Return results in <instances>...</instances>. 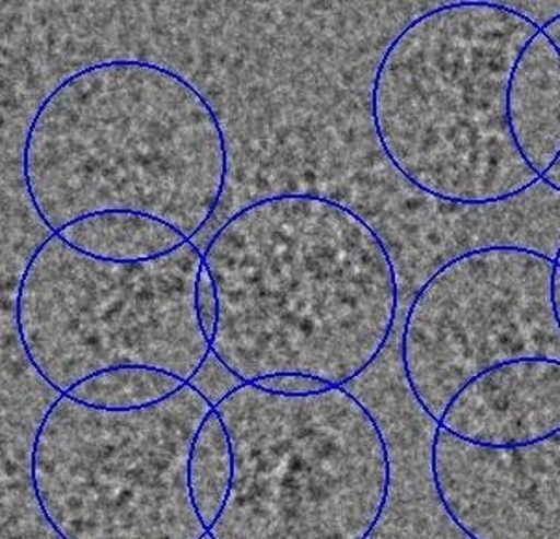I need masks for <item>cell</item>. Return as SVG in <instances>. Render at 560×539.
Here are the masks:
<instances>
[{
    "label": "cell",
    "instance_id": "obj_19",
    "mask_svg": "<svg viewBox=\"0 0 560 539\" xmlns=\"http://www.w3.org/2000/svg\"><path fill=\"white\" fill-rule=\"evenodd\" d=\"M555 263H557V266L560 267V245H559V249H557V253H555Z\"/></svg>",
    "mask_w": 560,
    "mask_h": 539
},
{
    "label": "cell",
    "instance_id": "obj_14",
    "mask_svg": "<svg viewBox=\"0 0 560 539\" xmlns=\"http://www.w3.org/2000/svg\"><path fill=\"white\" fill-rule=\"evenodd\" d=\"M188 384H191L215 408L221 400L225 399L226 395H231L234 389L242 388L245 382L234 375L220 358L210 351L201 370L197 371V375Z\"/></svg>",
    "mask_w": 560,
    "mask_h": 539
},
{
    "label": "cell",
    "instance_id": "obj_6",
    "mask_svg": "<svg viewBox=\"0 0 560 539\" xmlns=\"http://www.w3.org/2000/svg\"><path fill=\"white\" fill-rule=\"evenodd\" d=\"M213 407L191 384L140 410L50 405L31 455L34 497L60 539H205L188 485L191 445Z\"/></svg>",
    "mask_w": 560,
    "mask_h": 539
},
{
    "label": "cell",
    "instance_id": "obj_18",
    "mask_svg": "<svg viewBox=\"0 0 560 539\" xmlns=\"http://www.w3.org/2000/svg\"><path fill=\"white\" fill-rule=\"evenodd\" d=\"M551 298H553L555 319L560 328V267L557 263H555L553 282H551Z\"/></svg>",
    "mask_w": 560,
    "mask_h": 539
},
{
    "label": "cell",
    "instance_id": "obj_2",
    "mask_svg": "<svg viewBox=\"0 0 560 539\" xmlns=\"http://www.w3.org/2000/svg\"><path fill=\"white\" fill-rule=\"evenodd\" d=\"M226 175L218 114L196 85L149 61L69 74L37 106L23 145L26 195L52 234L128 210L191 239L220 207Z\"/></svg>",
    "mask_w": 560,
    "mask_h": 539
},
{
    "label": "cell",
    "instance_id": "obj_11",
    "mask_svg": "<svg viewBox=\"0 0 560 539\" xmlns=\"http://www.w3.org/2000/svg\"><path fill=\"white\" fill-rule=\"evenodd\" d=\"M56 234L82 255L116 263L159 260L191 242L162 219L128 210L92 213Z\"/></svg>",
    "mask_w": 560,
    "mask_h": 539
},
{
    "label": "cell",
    "instance_id": "obj_7",
    "mask_svg": "<svg viewBox=\"0 0 560 539\" xmlns=\"http://www.w3.org/2000/svg\"><path fill=\"white\" fill-rule=\"evenodd\" d=\"M555 260L520 245H487L440 267L402 325L408 388L439 424L455 395L495 365L560 362L551 282Z\"/></svg>",
    "mask_w": 560,
    "mask_h": 539
},
{
    "label": "cell",
    "instance_id": "obj_13",
    "mask_svg": "<svg viewBox=\"0 0 560 539\" xmlns=\"http://www.w3.org/2000/svg\"><path fill=\"white\" fill-rule=\"evenodd\" d=\"M184 384L186 382L165 371L122 365L79 382L66 395L82 405L103 410H140L177 394Z\"/></svg>",
    "mask_w": 560,
    "mask_h": 539
},
{
    "label": "cell",
    "instance_id": "obj_12",
    "mask_svg": "<svg viewBox=\"0 0 560 539\" xmlns=\"http://www.w3.org/2000/svg\"><path fill=\"white\" fill-rule=\"evenodd\" d=\"M234 479V456L225 423L212 410L197 432L188 464L191 503L202 525L210 530L220 519Z\"/></svg>",
    "mask_w": 560,
    "mask_h": 539
},
{
    "label": "cell",
    "instance_id": "obj_4",
    "mask_svg": "<svg viewBox=\"0 0 560 539\" xmlns=\"http://www.w3.org/2000/svg\"><path fill=\"white\" fill-rule=\"evenodd\" d=\"M234 479L210 539H368L392 464L383 431L343 388L273 394L244 384L218 407Z\"/></svg>",
    "mask_w": 560,
    "mask_h": 539
},
{
    "label": "cell",
    "instance_id": "obj_10",
    "mask_svg": "<svg viewBox=\"0 0 560 539\" xmlns=\"http://www.w3.org/2000/svg\"><path fill=\"white\" fill-rule=\"evenodd\" d=\"M506 119L522 159L546 175L560 156V52L542 31L514 63Z\"/></svg>",
    "mask_w": 560,
    "mask_h": 539
},
{
    "label": "cell",
    "instance_id": "obj_16",
    "mask_svg": "<svg viewBox=\"0 0 560 539\" xmlns=\"http://www.w3.org/2000/svg\"><path fill=\"white\" fill-rule=\"evenodd\" d=\"M197 312H199V319H201L205 332L212 340L213 327L218 319V295H215L212 277L208 273L205 263H202L201 274H199V282H197Z\"/></svg>",
    "mask_w": 560,
    "mask_h": 539
},
{
    "label": "cell",
    "instance_id": "obj_3",
    "mask_svg": "<svg viewBox=\"0 0 560 539\" xmlns=\"http://www.w3.org/2000/svg\"><path fill=\"white\" fill-rule=\"evenodd\" d=\"M540 31L514 8L453 2L392 39L373 79V130L407 183L460 207L495 204L542 184L506 119L512 69Z\"/></svg>",
    "mask_w": 560,
    "mask_h": 539
},
{
    "label": "cell",
    "instance_id": "obj_8",
    "mask_svg": "<svg viewBox=\"0 0 560 539\" xmlns=\"http://www.w3.org/2000/svg\"><path fill=\"white\" fill-rule=\"evenodd\" d=\"M431 473L442 508L469 539H560V432L490 448L436 426Z\"/></svg>",
    "mask_w": 560,
    "mask_h": 539
},
{
    "label": "cell",
    "instance_id": "obj_15",
    "mask_svg": "<svg viewBox=\"0 0 560 539\" xmlns=\"http://www.w3.org/2000/svg\"><path fill=\"white\" fill-rule=\"evenodd\" d=\"M256 384L260 388L273 391V394L284 395L317 394V391L330 388L329 384H325V382L303 375L269 376V378H264V380L256 382Z\"/></svg>",
    "mask_w": 560,
    "mask_h": 539
},
{
    "label": "cell",
    "instance_id": "obj_17",
    "mask_svg": "<svg viewBox=\"0 0 560 539\" xmlns=\"http://www.w3.org/2000/svg\"><path fill=\"white\" fill-rule=\"evenodd\" d=\"M542 32L555 43V47H557L560 52V13L549 19L546 25H542ZM542 183L548 184L549 188L560 194V156L557 159V162L551 165V169L542 176Z\"/></svg>",
    "mask_w": 560,
    "mask_h": 539
},
{
    "label": "cell",
    "instance_id": "obj_1",
    "mask_svg": "<svg viewBox=\"0 0 560 539\" xmlns=\"http://www.w3.org/2000/svg\"><path fill=\"white\" fill-rule=\"evenodd\" d=\"M218 295L210 351L245 384L303 375L341 388L381 356L399 282L383 239L338 200L260 199L202 253Z\"/></svg>",
    "mask_w": 560,
    "mask_h": 539
},
{
    "label": "cell",
    "instance_id": "obj_5",
    "mask_svg": "<svg viewBox=\"0 0 560 539\" xmlns=\"http://www.w3.org/2000/svg\"><path fill=\"white\" fill-rule=\"evenodd\" d=\"M201 269L191 242L159 260L116 263L50 234L19 280L15 323L26 360L60 395L122 365L191 380L210 354L197 312Z\"/></svg>",
    "mask_w": 560,
    "mask_h": 539
},
{
    "label": "cell",
    "instance_id": "obj_9",
    "mask_svg": "<svg viewBox=\"0 0 560 539\" xmlns=\"http://www.w3.org/2000/svg\"><path fill=\"white\" fill-rule=\"evenodd\" d=\"M490 448L529 447L560 432V362L524 358L464 386L436 424Z\"/></svg>",
    "mask_w": 560,
    "mask_h": 539
}]
</instances>
